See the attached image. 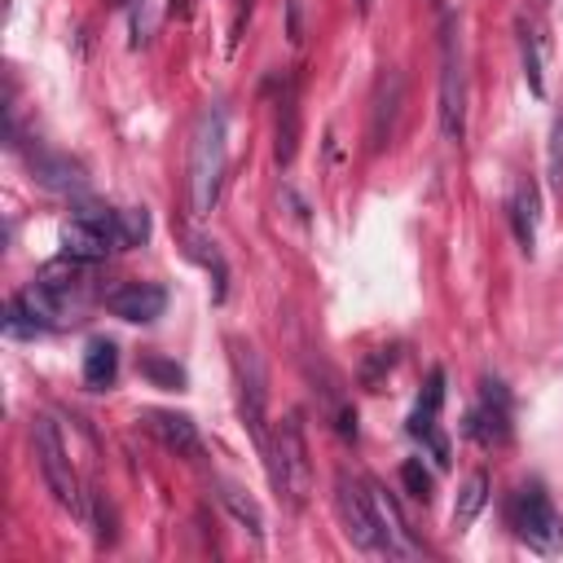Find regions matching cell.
I'll return each mask as SVG.
<instances>
[{
	"label": "cell",
	"instance_id": "cell-3",
	"mask_svg": "<svg viewBox=\"0 0 563 563\" xmlns=\"http://www.w3.org/2000/svg\"><path fill=\"white\" fill-rule=\"evenodd\" d=\"M440 132L449 145H462L466 136V70L453 18H444L440 26Z\"/></svg>",
	"mask_w": 563,
	"mask_h": 563
},
{
	"label": "cell",
	"instance_id": "cell-16",
	"mask_svg": "<svg viewBox=\"0 0 563 563\" xmlns=\"http://www.w3.org/2000/svg\"><path fill=\"white\" fill-rule=\"evenodd\" d=\"M216 497H220V506H224L255 541H264V510L255 506V497H251L246 488H238L233 479H216Z\"/></svg>",
	"mask_w": 563,
	"mask_h": 563
},
{
	"label": "cell",
	"instance_id": "cell-15",
	"mask_svg": "<svg viewBox=\"0 0 563 563\" xmlns=\"http://www.w3.org/2000/svg\"><path fill=\"white\" fill-rule=\"evenodd\" d=\"M145 427L158 444H167L172 453H189L198 457L202 453V440H198V427L185 418V413H167V409H150L145 413Z\"/></svg>",
	"mask_w": 563,
	"mask_h": 563
},
{
	"label": "cell",
	"instance_id": "cell-20",
	"mask_svg": "<svg viewBox=\"0 0 563 563\" xmlns=\"http://www.w3.org/2000/svg\"><path fill=\"white\" fill-rule=\"evenodd\" d=\"M295 145H299V106H295V88H286L277 101V163L282 167L295 158Z\"/></svg>",
	"mask_w": 563,
	"mask_h": 563
},
{
	"label": "cell",
	"instance_id": "cell-30",
	"mask_svg": "<svg viewBox=\"0 0 563 563\" xmlns=\"http://www.w3.org/2000/svg\"><path fill=\"white\" fill-rule=\"evenodd\" d=\"M88 501H92V519H97V541L110 545L114 541V510H110V501L101 493H92Z\"/></svg>",
	"mask_w": 563,
	"mask_h": 563
},
{
	"label": "cell",
	"instance_id": "cell-26",
	"mask_svg": "<svg viewBox=\"0 0 563 563\" xmlns=\"http://www.w3.org/2000/svg\"><path fill=\"white\" fill-rule=\"evenodd\" d=\"M545 167H550V189L563 198V110L554 114L550 128V150H545Z\"/></svg>",
	"mask_w": 563,
	"mask_h": 563
},
{
	"label": "cell",
	"instance_id": "cell-4",
	"mask_svg": "<svg viewBox=\"0 0 563 563\" xmlns=\"http://www.w3.org/2000/svg\"><path fill=\"white\" fill-rule=\"evenodd\" d=\"M31 444H35L40 475H44L48 493L57 497V506H66L70 515L84 519V515H88V501H84V493H79V475H75V466H70V457H66V444H62V435H57V422H53V418H35Z\"/></svg>",
	"mask_w": 563,
	"mask_h": 563
},
{
	"label": "cell",
	"instance_id": "cell-10",
	"mask_svg": "<svg viewBox=\"0 0 563 563\" xmlns=\"http://www.w3.org/2000/svg\"><path fill=\"white\" fill-rule=\"evenodd\" d=\"M88 282H92V264H88V260H75V255H62V260H53V264L40 268L35 290L62 312L66 303H79V299H84Z\"/></svg>",
	"mask_w": 563,
	"mask_h": 563
},
{
	"label": "cell",
	"instance_id": "cell-2",
	"mask_svg": "<svg viewBox=\"0 0 563 563\" xmlns=\"http://www.w3.org/2000/svg\"><path fill=\"white\" fill-rule=\"evenodd\" d=\"M264 466L273 479V493L290 506L303 510L308 493H312V462H308V440H303V422L299 413H286L277 422V431L264 444Z\"/></svg>",
	"mask_w": 563,
	"mask_h": 563
},
{
	"label": "cell",
	"instance_id": "cell-27",
	"mask_svg": "<svg viewBox=\"0 0 563 563\" xmlns=\"http://www.w3.org/2000/svg\"><path fill=\"white\" fill-rule=\"evenodd\" d=\"M400 484H405L409 497H418V501H431V493H435V479H431V471H427L418 457H409V462L400 466Z\"/></svg>",
	"mask_w": 563,
	"mask_h": 563
},
{
	"label": "cell",
	"instance_id": "cell-21",
	"mask_svg": "<svg viewBox=\"0 0 563 563\" xmlns=\"http://www.w3.org/2000/svg\"><path fill=\"white\" fill-rule=\"evenodd\" d=\"M207 273H211V286H216V299H224L229 295V264H224V255L216 251V242L211 238H198V233H189V246H185Z\"/></svg>",
	"mask_w": 563,
	"mask_h": 563
},
{
	"label": "cell",
	"instance_id": "cell-9",
	"mask_svg": "<svg viewBox=\"0 0 563 563\" xmlns=\"http://www.w3.org/2000/svg\"><path fill=\"white\" fill-rule=\"evenodd\" d=\"M479 396H484V405L466 413L462 431L471 440H479V444H501L510 435V391H506V383L484 378L479 383Z\"/></svg>",
	"mask_w": 563,
	"mask_h": 563
},
{
	"label": "cell",
	"instance_id": "cell-29",
	"mask_svg": "<svg viewBox=\"0 0 563 563\" xmlns=\"http://www.w3.org/2000/svg\"><path fill=\"white\" fill-rule=\"evenodd\" d=\"M132 4V48L150 44L154 35V18H150V0H128Z\"/></svg>",
	"mask_w": 563,
	"mask_h": 563
},
{
	"label": "cell",
	"instance_id": "cell-14",
	"mask_svg": "<svg viewBox=\"0 0 563 563\" xmlns=\"http://www.w3.org/2000/svg\"><path fill=\"white\" fill-rule=\"evenodd\" d=\"M369 497H374V510H378V523H383V537H387V554H396V559L422 554V545L409 537V523H405L396 497H391L383 484H369Z\"/></svg>",
	"mask_w": 563,
	"mask_h": 563
},
{
	"label": "cell",
	"instance_id": "cell-24",
	"mask_svg": "<svg viewBox=\"0 0 563 563\" xmlns=\"http://www.w3.org/2000/svg\"><path fill=\"white\" fill-rule=\"evenodd\" d=\"M114 233H119V251L141 246L150 238V211L145 207H119L114 211Z\"/></svg>",
	"mask_w": 563,
	"mask_h": 563
},
{
	"label": "cell",
	"instance_id": "cell-17",
	"mask_svg": "<svg viewBox=\"0 0 563 563\" xmlns=\"http://www.w3.org/2000/svg\"><path fill=\"white\" fill-rule=\"evenodd\" d=\"M114 374H119V347L110 339H92L84 347V383L92 391H106L114 383Z\"/></svg>",
	"mask_w": 563,
	"mask_h": 563
},
{
	"label": "cell",
	"instance_id": "cell-5",
	"mask_svg": "<svg viewBox=\"0 0 563 563\" xmlns=\"http://www.w3.org/2000/svg\"><path fill=\"white\" fill-rule=\"evenodd\" d=\"M510 515H515V532L528 550H537V554H559L563 550V515L554 510V501L545 497L541 484H523L515 493Z\"/></svg>",
	"mask_w": 563,
	"mask_h": 563
},
{
	"label": "cell",
	"instance_id": "cell-8",
	"mask_svg": "<svg viewBox=\"0 0 563 563\" xmlns=\"http://www.w3.org/2000/svg\"><path fill=\"white\" fill-rule=\"evenodd\" d=\"M334 506H339V515H343L347 537H352L361 550H383V554H387V537H383V523H378V510H374L369 488H361L356 479L339 475V479H334Z\"/></svg>",
	"mask_w": 563,
	"mask_h": 563
},
{
	"label": "cell",
	"instance_id": "cell-12",
	"mask_svg": "<svg viewBox=\"0 0 563 563\" xmlns=\"http://www.w3.org/2000/svg\"><path fill=\"white\" fill-rule=\"evenodd\" d=\"M400 101H405V75L400 70H383L378 75V88H374V110H369V150H383L396 132V114H400Z\"/></svg>",
	"mask_w": 563,
	"mask_h": 563
},
{
	"label": "cell",
	"instance_id": "cell-11",
	"mask_svg": "<svg viewBox=\"0 0 563 563\" xmlns=\"http://www.w3.org/2000/svg\"><path fill=\"white\" fill-rule=\"evenodd\" d=\"M163 308H167V290L154 282H123V286L106 290V312H114L119 321H132V325H150L154 317H163Z\"/></svg>",
	"mask_w": 563,
	"mask_h": 563
},
{
	"label": "cell",
	"instance_id": "cell-19",
	"mask_svg": "<svg viewBox=\"0 0 563 563\" xmlns=\"http://www.w3.org/2000/svg\"><path fill=\"white\" fill-rule=\"evenodd\" d=\"M136 374H141L150 387H163V391H185V383H189L185 365H176L172 356H158V352H145V356L136 361Z\"/></svg>",
	"mask_w": 563,
	"mask_h": 563
},
{
	"label": "cell",
	"instance_id": "cell-18",
	"mask_svg": "<svg viewBox=\"0 0 563 563\" xmlns=\"http://www.w3.org/2000/svg\"><path fill=\"white\" fill-rule=\"evenodd\" d=\"M510 224H515L519 246L532 255V246H537V185L532 180H523L515 189V198H510Z\"/></svg>",
	"mask_w": 563,
	"mask_h": 563
},
{
	"label": "cell",
	"instance_id": "cell-31",
	"mask_svg": "<svg viewBox=\"0 0 563 563\" xmlns=\"http://www.w3.org/2000/svg\"><path fill=\"white\" fill-rule=\"evenodd\" d=\"M369 4H374V0H361V9H369Z\"/></svg>",
	"mask_w": 563,
	"mask_h": 563
},
{
	"label": "cell",
	"instance_id": "cell-1",
	"mask_svg": "<svg viewBox=\"0 0 563 563\" xmlns=\"http://www.w3.org/2000/svg\"><path fill=\"white\" fill-rule=\"evenodd\" d=\"M224 167H229V114L220 101H211V106H202L194 136H189V207H194V216H207L216 207Z\"/></svg>",
	"mask_w": 563,
	"mask_h": 563
},
{
	"label": "cell",
	"instance_id": "cell-7",
	"mask_svg": "<svg viewBox=\"0 0 563 563\" xmlns=\"http://www.w3.org/2000/svg\"><path fill=\"white\" fill-rule=\"evenodd\" d=\"M110 251H119V233H114V211H101V207H84L75 211L66 224H62V255H75V260H106Z\"/></svg>",
	"mask_w": 563,
	"mask_h": 563
},
{
	"label": "cell",
	"instance_id": "cell-13",
	"mask_svg": "<svg viewBox=\"0 0 563 563\" xmlns=\"http://www.w3.org/2000/svg\"><path fill=\"white\" fill-rule=\"evenodd\" d=\"M31 172H35V180H40L44 189H53V194H84V189H88V172H84L75 158H66V154L31 150Z\"/></svg>",
	"mask_w": 563,
	"mask_h": 563
},
{
	"label": "cell",
	"instance_id": "cell-6",
	"mask_svg": "<svg viewBox=\"0 0 563 563\" xmlns=\"http://www.w3.org/2000/svg\"><path fill=\"white\" fill-rule=\"evenodd\" d=\"M233 374H238V405H242V422L251 427L260 453L268 444V431H264V413H268V374H264V361L251 343L233 339Z\"/></svg>",
	"mask_w": 563,
	"mask_h": 563
},
{
	"label": "cell",
	"instance_id": "cell-22",
	"mask_svg": "<svg viewBox=\"0 0 563 563\" xmlns=\"http://www.w3.org/2000/svg\"><path fill=\"white\" fill-rule=\"evenodd\" d=\"M484 501H488V475H484V471H475V475H466V484H462V493H457L453 528H466V523L484 510Z\"/></svg>",
	"mask_w": 563,
	"mask_h": 563
},
{
	"label": "cell",
	"instance_id": "cell-23",
	"mask_svg": "<svg viewBox=\"0 0 563 563\" xmlns=\"http://www.w3.org/2000/svg\"><path fill=\"white\" fill-rule=\"evenodd\" d=\"M0 325H4V334H9V339H35V334H44V330H48V325H44V321L22 303V295H13V299L4 303V321H0Z\"/></svg>",
	"mask_w": 563,
	"mask_h": 563
},
{
	"label": "cell",
	"instance_id": "cell-28",
	"mask_svg": "<svg viewBox=\"0 0 563 563\" xmlns=\"http://www.w3.org/2000/svg\"><path fill=\"white\" fill-rule=\"evenodd\" d=\"M444 405V369H431V378H427V391H422V400H418V409L413 413H422V418H435V409Z\"/></svg>",
	"mask_w": 563,
	"mask_h": 563
},
{
	"label": "cell",
	"instance_id": "cell-25",
	"mask_svg": "<svg viewBox=\"0 0 563 563\" xmlns=\"http://www.w3.org/2000/svg\"><path fill=\"white\" fill-rule=\"evenodd\" d=\"M519 53H523V75H528V88L541 97L545 92V75H541V35L532 26H519Z\"/></svg>",
	"mask_w": 563,
	"mask_h": 563
}]
</instances>
